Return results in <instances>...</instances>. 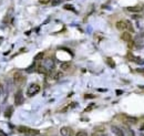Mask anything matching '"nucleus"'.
<instances>
[{
	"instance_id": "nucleus-14",
	"label": "nucleus",
	"mask_w": 144,
	"mask_h": 136,
	"mask_svg": "<svg viewBox=\"0 0 144 136\" xmlns=\"http://www.w3.org/2000/svg\"><path fill=\"white\" fill-rule=\"evenodd\" d=\"M105 131V127H103V126H96L94 127V132L95 133H103Z\"/></svg>"
},
{
	"instance_id": "nucleus-21",
	"label": "nucleus",
	"mask_w": 144,
	"mask_h": 136,
	"mask_svg": "<svg viewBox=\"0 0 144 136\" xmlns=\"http://www.w3.org/2000/svg\"><path fill=\"white\" fill-rule=\"evenodd\" d=\"M94 95H85V98H93Z\"/></svg>"
},
{
	"instance_id": "nucleus-4",
	"label": "nucleus",
	"mask_w": 144,
	"mask_h": 136,
	"mask_svg": "<svg viewBox=\"0 0 144 136\" xmlns=\"http://www.w3.org/2000/svg\"><path fill=\"white\" fill-rule=\"evenodd\" d=\"M115 27H116V29L120 30V31H124V30H126L128 29L126 20H120V21H118L116 24H115Z\"/></svg>"
},
{
	"instance_id": "nucleus-19",
	"label": "nucleus",
	"mask_w": 144,
	"mask_h": 136,
	"mask_svg": "<svg viewBox=\"0 0 144 136\" xmlns=\"http://www.w3.org/2000/svg\"><path fill=\"white\" fill-rule=\"evenodd\" d=\"M64 9H70V10H74V8L72 6H68V5H65L64 6Z\"/></svg>"
},
{
	"instance_id": "nucleus-10",
	"label": "nucleus",
	"mask_w": 144,
	"mask_h": 136,
	"mask_svg": "<svg viewBox=\"0 0 144 136\" xmlns=\"http://www.w3.org/2000/svg\"><path fill=\"white\" fill-rule=\"evenodd\" d=\"M60 68H61V70H63V71H68V70L71 68V64L69 62H64V63H62V64L60 65Z\"/></svg>"
},
{
	"instance_id": "nucleus-16",
	"label": "nucleus",
	"mask_w": 144,
	"mask_h": 136,
	"mask_svg": "<svg viewBox=\"0 0 144 136\" xmlns=\"http://www.w3.org/2000/svg\"><path fill=\"white\" fill-rule=\"evenodd\" d=\"M126 23H128V29H126V30H129L130 32L133 33L135 30H134V28H133V26H132V23L130 22V21H128V20H126Z\"/></svg>"
},
{
	"instance_id": "nucleus-7",
	"label": "nucleus",
	"mask_w": 144,
	"mask_h": 136,
	"mask_svg": "<svg viewBox=\"0 0 144 136\" xmlns=\"http://www.w3.org/2000/svg\"><path fill=\"white\" fill-rule=\"evenodd\" d=\"M126 10H128V11H130V12L140 13L142 10H143V8H142L141 6H133V7H128V8H126Z\"/></svg>"
},
{
	"instance_id": "nucleus-26",
	"label": "nucleus",
	"mask_w": 144,
	"mask_h": 136,
	"mask_svg": "<svg viewBox=\"0 0 144 136\" xmlns=\"http://www.w3.org/2000/svg\"><path fill=\"white\" fill-rule=\"evenodd\" d=\"M35 136H43V135H35Z\"/></svg>"
},
{
	"instance_id": "nucleus-23",
	"label": "nucleus",
	"mask_w": 144,
	"mask_h": 136,
	"mask_svg": "<svg viewBox=\"0 0 144 136\" xmlns=\"http://www.w3.org/2000/svg\"><path fill=\"white\" fill-rule=\"evenodd\" d=\"M91 136H99V133H95V132H93Z\"/></svg>"
},
{
	"instance_id": "nucleus-28",
	"label": "nucleus",
	"mask_w": 144,
	"mask_h": 136,
	"mask_svg": "<svg viewBox=\"0 0 144 136\" xmlns=\"http://www.w3.org/2000/svg\"><path fill=\"white\" fill-rule=\"evenodd\" d=\"M102 136H106V135H102Z\"/></svg>"
},
{
	"instance_id": "nucleus-5",
	"label": "nucleus",
	"mask_w": 144,
	"mask_h": 136,
	"mask_svg": "<svg viewBox=\"0 0 144 136\" xmlns=\"http://www.w3.org/2000/svg\"><path fill=\"white\" fill-rule=\"evenodd\" d=\"M22 102H23L22 92L21 91H18L15 94V103H16V105H20V104H22Z\"/></svg>"
},
{
	"instance_id": "nucleus-18",
	"label": "nucleus",
	"mask_w": 144,
	"mask_h": 136,
	"mask_svg": "<svg viewBox=\"0 0 144 136\" xmlns=\"http://www.w3.org/2000/svg\"><path fill=\"white\" fill-rule=\"evenodd\" d=\"M43 58V53H39L37 56H35V60H40V59Z\"/></svg>"
},
{
	"instance_id": "nucleus-13",
	"label": "nucleus",
	"mask_w": 144,
	"mask_h": 136,
	"mask_svg": "<svg viewBox=\"0 0 144 136\" xmlns=\"http://www.w3.org/2000/svg\"><path fill=\"white\" fill-rule=\"evenodd\" d=\"M12 112H13L12 106H9L8 108H7V111H6V113H5V115H6L7 117H10V116H11V114H12Z\"/></svg>"
},
{
	"instance_id": "nucleus-9",
	"label": "nucleus",
	"mask_w": 144,
	"mask_h": 136,
	"mask_svg": "<svg viewBox=\"0 0 144 136\" xmlns=\"http://www.w3.org/2000/svg\"><path fill=\"white\" fill-rule=\"evenodd\" d=\"M37 71L39 73H43V74H47L48 73V70H47V68H45V65H38L37 66Z\"/></svg>"
},
{
	"instance_id": "nucleus-27",
	"label": "nucleus",
	"mask_w": 144,
	"mask_h": 136,
	"mask_svg": "<svg viewBox=\"0 0 144 136\" xmlns=\"http://www.w3.org/2000/svg\"><path fill=\"white\" fill-rule=\"evenodd\" d=\"M142 8H143V10H144V5H143V7H142Z\"/></svg>"
},
{
	"instance_id": "nucleus-2",
	"label": "nucleus",
	"mask_w": 144,
	"mask_h": 136,
	"mask_svg": "<svg viewBox=\"0 0 144 136\" xmlns=\"http://www.w3.org/2000/svg\"><path fill=\"white\" fill-rule=\"evenodd\" d=\"M39 92H40V85L37 84V83H32L27 90V95L29 97H31L33 95H35L37 93H39Z\"/></svg>"
},
{
	"instance_id": "nucleus-24",
	"label": "nucleus",
	"mask_w": 144,
	"mask_h": 136,
	"mask_svg": "<svg viewBox=\"0 0 144 136\" xmlns=\"http://www.w3.org/2000/svg\"><path fill=\"white\" fill-rule=\"evenodd\" d=\"M122 93V91H120V90H118L116 91V94H118V95H120V94Z\"/></svg>"
},
{
	"instance_id": "nucleus-25",
	"label": "nucleus",
	"mask_w": 144,
	"mask_h": 136,
	"mask_svg": "<svg viewBox=\"0 0 144 136\" xmlns=\"http://www.w3.org/2000/svg\"><path fill=\"white\" fill-rule=\"evenodd\" d=\"M140 130H141V131H144V124H143V125H142V127H141V128H140Z\"/></svg>"
},
{
	"instance_id": "nucleus-1",
	"label": "nucleus",
	"mask_w": 144,
	"mask_h": 136,
	"mask_svg": "<svg viewBox=\"0 0 144 136\" xmlns=\"http://www.w3.org/2000/svg\"><path fill=\"white\" fill-rule=\"evenodd\" d=\"M13 82H15V84L18 85V86H22L25 83H26V76L25 74L22 73H20V72H16V73H13Z\"/></svg>"
},
{
	"instance_id": "nucleus-6",
	"label": "nucleus",
	"mask_w": 144,
	"mask_h": 136,
	"mask_svg": "<svg viewBox=\"0 0 144 136\" xmlns=\"http://www.w3.org/2000/svg\"><path fill=\"white\" fill-rule=\"evenodd\" d=\"M111 131H112V133L114 134L115 136H125L124 135V132L122 131V128L118 126H112L111 127Z\"/></svg>"
},
{
	"instance_id": "nucleus-8",
	"label": "nucleus",
	"mask_w": 144,
	"mask_h": 136,
	"mask_svg": "<svg viewBox=\"0 0 144 136\" xmlns=\"http://www.w3.org/2000/svg\"><path fill=\"white\" fill-rule=\"evenodd\" d=\"M121 39L125 42H131L132 41V36L130 32H123L121 36Z\"/></svg>"
},
{
	"instance_id": "nucleus-17",
	"label": "nucleus",
	"mask_w": 144,
	"mask_h": 136,
	"mask_svg": "<svg viewBox=\"0 0 144 136\" xmlns=\"http://www.w3.org/2000/svg\"><path fill=\"white\" fill-rule=\"evenodd\" d=\"M75 136H88V133H86L85 131H79V132L75 134Z\"/></svg>"
},
{
	"instance_id": "nucleus-20",
	"label": "nucleus",
	"mask_w": 144,
	"mask_h": 136,
	"mask_svg": "<svg viewBox=\"0 0 144 136\" xmlns=\"http://www.w3.org/2000/svg\"><path fill=\"white\" fill-rule=\"evenodd\" d=\"M0 136H7V134L3 132V131H1L0 130Z\"/></svg>"
},
{
	"instance_id": "nucleus-15",
	"label": "nucleus",
	"mask_w": 144,
	"mask_h": 136,
	"mask_svg": "<svg viewBox=\"0 0 144 136\" xmlns=\"http://www.w3.org/2000/svg\"><path fill=\"white\" fill-rule=\"evenodd\" d=\"M106 63L111 66V68H114L115 66V62L113 61V59H111V58H108L106 59Z\"/></svg>"
},
{
	"instance_id": "nucleus-12",
	"label": "nucleus",
	"mask_w": 144,
	"mask_h": 136,
	"mask_svg": "<svg viewBox=\"0 0 144 136\" xmlns=\"http://www.w3.org/2000/svg\"><path fill=\"white\" fill-rule=\"evenodd\" d=\"M126 122H128V123H130V124H135V123H138V120H136L135 117L128 116V117H126Z\"/></svg>"
},
{
	"instance_id": "nucleus-22",
	"label": "nucleus",
	"mask_w": 144,
	"mask_h": 136,
	"mask_svg": "<svg viewBox=\"0 0 144 136\" xmlns=\"http://www.w3.org/2000/svg\"><path fill=\"white\" fill-rule=\"evenodd\" d=\"M91 107H93V104H91V105H90L89 107H86L85 111H91Z\"/></svg>"
},
{
	"instance_id": "nucleus-11",
	"label": "nucleus",
	"mask_w": 144,
	"mask_h": 136,
	"mask_svg": "<svg viewBox=\"0 0 144 136\" xmlns=\"http://www.w3.org/2000/svg\"><path fill=\"white\" fill-rule=\"evenodd\" d=\"M29 128L30 127H27V126H19L18 127V131L20 133H23V134H27L29 132Z\"/></svg>"
},
{
	"instance_id": "nucleus-3",
	"label": "nucleus",
	"mask_w": 144,
	"mask_h": 136,
	"mask_svg": "<svg viewBox=\"0 0 144 136\" xmlns=\"http://www.w3.org/2000/svg\"><path fill=\"white\" fill-rule=\"evenodd\" d=\"M60 133L62 136H73L74 135V132L71 127H62L60 130Z\"/></svg>"
}]
</instances>
